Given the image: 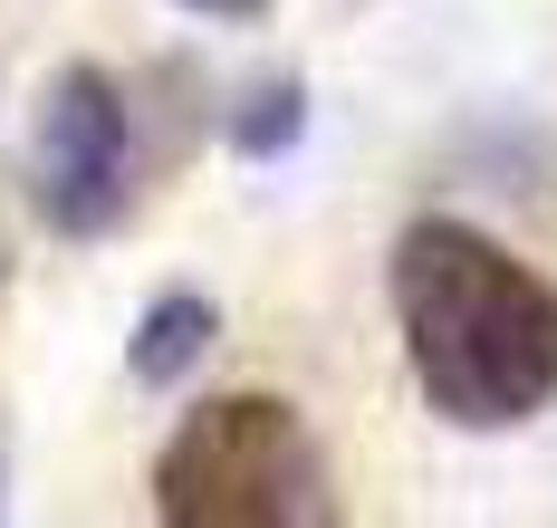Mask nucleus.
<instances>
[{
	"label": "nucleus",
	"mask_w": 557,
	"mask_h": 528,
	"mask_svg": "<svg viewBox=\"0 0 557 528\" xmlns=\"http://www.w3.org/2000/svg\"><path fill=\"white\" fill-rule=\"evenodd\" d=\"M394 327L423 404L461 432H509L557 394V279L471 222H413L394 240Z\"/></svg>",
	"instance_id": "1"
},
{
	"label": "nucleus",
	"mask_w": 557,
	"mask_h": 528,
	"mask_svg": "<svg viewBox=\"0 0 557 528\" xmlns=\"http://www.w3.org/2000/svg\"><path fill=\"white\" fill-rule=\"evenodd\" d=\"M154 519L164 528H298L327 519V462L308 442L298 404L278 394H222L183 413L154 452Z\"/></svg>",
	"instance_id": "2"
},
{
	"label": "nucleus",
	"mask_w": 557,
	"mask_h": 528,
	"mask_svg": "<svg viewBox=\"0 0 557 528\" xmlns=\"http://www.w3.org/2000/svg\"><path fill=\"white\" fill-rule=\"evenodd\" d=\"M29 192L58 240H107L135 192H145V135H135V97L115 87L97 59H67L39 97V135H29Z\"/></svg>",
	"instance_id": "3"
},
{
	"label": "nucleus",
	"mask_w": 557,
	"mask_h": 528,
	"mask_svg": "<svg viewBox=\"0 0 557 528\" xmlns=\"http://www.w3.org/2000/svg\"><path fill=\"white\" fill-rule=\"evenodd\" d=\"M212 337H222V307L202 289H164V298H145V317H135V337H125V375L135 385H183L202 355H212Z\"/></svg>",
	"instance_id": "4"
},
{
	"label": "nucleus",
	"mask_w": 557,
	"mask_h": 528,
	"mask_svg": "<svg viewBox=\"0 0 557 528\" xmlns=\"http://www.w3.org/2000/svg\"><path fill=\"white\" fill-rule=\"evenodd\" d=\"M298 125H308V87H298V77H270V87H250V106L231 116V144H240V154H278V144H298Z\"/></svg>",
	"instance_id": "5"
},
{
	"label": "nucleus",
	"mask_w": 557,
	"mask_h": 528,
	"mask_svg": "<svg viewBox=\"0 0 557 528\" xmlns=\"http://www.w3.org/2000/svg\"><path fill=\"white\" fill-rule=\"evenodd\" d=\"M183 10H202V20H260L270 0H183Z\"/></svg>",
	"instance_id": "6"
},
{
	"label": "nucleus",
	"mask_w": 557,
	"mask_h": 528,
	"mask_svg": "<svg viewBox=\"0 0 557 528\" xmlns=\"http://www.w3.org/2000/svg\"><path fill=\"white\" fill-rule=\"evenodd\" d=\"M0 279H10V231H0Z\"/></svg>",
	"instance_id": "7"
}]
</instances>
